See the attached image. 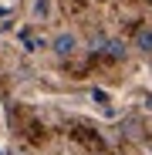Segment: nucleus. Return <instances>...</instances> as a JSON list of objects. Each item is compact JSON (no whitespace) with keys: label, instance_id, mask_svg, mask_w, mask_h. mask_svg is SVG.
<instances>
[{"label":"nucleus","instance_id":"2","mask_svg":"<svg viewBox=\"0 0 152 155\" xmlns=\"http://www.w3.org/2000/svg\"><path fill=\"white\" fill-rule=\"evenodd\" d=\"M51 47H54L58 58H71L74 51H78V37H74L71 31H61V34L54 37V44H51Z\"/></svg>","mask_w":152,"mask_h":155},{"label":"nucleus","instance_id":"3","mask_svg":"<svg viewBox=\"0 0 152 155\" xmlns=\"http://www.w3.org/2000/svg\"><path fill=\"white\" fill-rule=\"evenodd\" d=\"M135 47L142 51V54H152V31H139V37H135Z\"/></svg>","mask_w":152,"mask_h":155},{"label":"nucleus","instance_id":"1","mask_svg":"<svg viewBox=\"0 0 152 155\" xmlns=\"http://www.w3.org/2000/svg\"><path fill=\"white\" fill-rule=\"evenodd\" d=\"M95 47H98V54L115 58V61H122L125 54H129V47H125L118 37H95Z\"/></svg>","mask_w":152,"mask_h":155}]
</instances>
